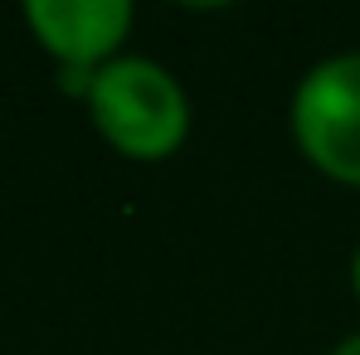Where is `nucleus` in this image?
<instances>
[{"label": "nucleus", "mask_w": 360, "mask_h": 355, "mask_svg": "<svg viewBox=\"0 0 360 355\" xmlns=\"http://www.w3.org/2000/svg\"><path fill=\"white\" fill-rule=\"evenodd\" d=\"M351 292L360 302V243H356V253H351Z\"/></svg>", "instance_id": "20e7f679"}, {"label": "nucleus", "mask_w": 360, "mask_h": 355, "mask_svg": "<svg viewBox=\"0 0 360 355\" xmlns=\"http://www.w3.org/2000/svg\"><path fill=\"white\" fill-rule=\"evenodd\" d=\"M88 117L98 136L127 161H171L190 136V98L180 78L156 59L122 54L93 73Z\"/></svg>", "instance_id": "f257e3e1"}, {"label": "nucleus", "mask_w": 360, "mask_h": 355, "mask_svg": "<svg viewBox=\"0 0 360 355\" xmlns=\"http://www.w3.org/2000/svg\"><path fill=\"white\" fill-rule=\"evenodd\" d=\"M25 25L59 73H98L103 63L122 59L136 10L131 0H30Z\"/></svg>", "instance_id": "7ed1b4c3"}, {"label": "nucleus", "mask_w": 360, "mask_h": 355, "mask_svg": "<svg viewBox=\"0 0 360 355\" xmlns=\"http://www.w3.org/2000/svg\"><path fill=\"white\" fill-rule=\"evenodd\" d=\"M292 141L311 171L360 190V49L331 54L297 78Z\"/></svg>", "instance_id": "f03ea898"}, {"label": "nucleus", "mask_w": 360, "mask_h": 355, "mask_svg": "<svg viewBox=\"0 0 360 355\" xmlns=\"http://www.w3.org/2000/svg\"><path fill=\"white\" fill-rule=\"evenodd\" d=\"M331 355H360V331H356V336H346V341H341Z\"/></svg>", "instance_id": "39448f33"}]
</instances>
